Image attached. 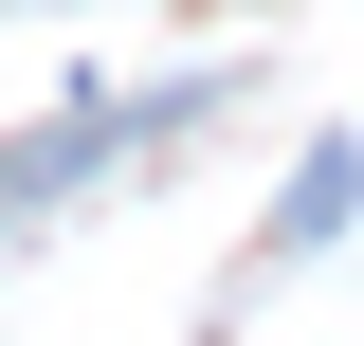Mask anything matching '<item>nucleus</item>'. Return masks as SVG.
<instances>
[{
  "label": "nucleus",
  "mask_w": 364,
  "mask_h": 346,
  "mask_svg": "<svg viewBox=\"0 0 364 346\" xmlns=\"http://www.w3.org/2000/svg\"><path fill=\"white\" fill-rule=\"evenodd\" d=\"M346 219H364V146H310V182H291V219H273V237L310 256V237H346Z\"/></svg>",
  "instance_id": "1"
}]
</instances>
